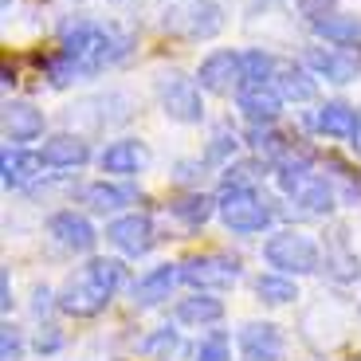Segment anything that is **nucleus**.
Wrapping results in <instances>:
<instances>
[{"label":"nucleus","mask_w":361,"mask_h":361,"mask_svg":"<svg viewBox=\"0 0 361 361\" xmlns=\"http://www.w3.org/2000/svg\"><path fill=\"white\" fill-rule=\"evenodd\" d=\"M59 39H63V55L67 59H75L79 63L82 75H94L102 71V67H114L122 63L130 55V47H134V39L126 36V32H118L114 24H94V20H63L59 24Z\"/></svg>","instance_id":"f257e3e1"},{"label":"nucleus","mask_w":361,"mask_h":361,"mask_svg":"<svg viewBox=\"0 0 361 361\" xmlns=\"http://www.w3.org/2000/svg\"><path fill=\"white\" fill-rule=\"evenodd\" d=\"M122 283H126V267L118 259H90L87 267H79V275L67 279V287L55 295V302L71 318H94L110 307V298L118 295Z\"/></svg>","instance_id":"f03ea898"},{"label":"nucleus","mask_w":361,"mask_h":361,"mask_svg":"<svg viewBox=\"0 0 361 361\" xmlns=\"http://www.w3.org/2000/svg\"><path fill=\"white\" fill-rule=\"evenodd\" d=\"M263 259L275 271H283V275H314V271L322 267L318 244L307 232H295V228L271 235L267 244H263Z\"/></svg>","instance_id":"7ed1b4c3"},{"label":"nucleus","mask_w":361,"mask_h":361,"mask_svg":"<svg viewBox=\"0 0 361 361\" xmlns=\"http://www.w3.org/2000/svg\"><path fill=\"white\" fill-rule=\"evenodd\" d=\"M216 216L224 220L228 232L235 235H255L271 224V204L259 197V189H224L216 200Z\"/></svg>","instance_id":"20e7f679"},{"label":"nucleus","mask_w":361,"mask_h":361,"mask_svg":"<svg viewBox=\"0 0 361 361\" xmlns=\"http://www.w3.org/2000/svg\"><path fill=\"white\" fill-rule=\"evenodd\" d=\"M157 99H161V110L180 122V126H197L204 122V102H200V87L180 71H165L157 79Z\"/></svg>","instance_id":"39448f33"},{"label":"nucleus","mask_w":361,"mask_h":361,"mask_svg":"<svg viewBox=\"0 0 361 361\" xmlns=\"http://www.w3.org/2000/svg\"><path fill=\"white\" fill-rule=\"evenodd\" d=\"M240 279V263L228 259V255H192V259L180 263V283H189L192 290H228Z\"/></svg>","instance_id":"423d86ee"},{"label":"nucleus","mask_w":361,"mask_h":361,"mask_svg":"<svg viewBox=\"0 0 361 361\" xmlns=\"http://www.w3.org/2000/svg\"><path fill=\"white\" fill-rule=\"evenodd\" d=\"M235 345L244 361H287V342L275 322H244Z\"/></svg>","instance_id":"0eeeda50"},{"label":"nucleus","mask_w":361,"mask_h":361,"mask_svg":"<svg viewBox=\"0 0 361 361\" xmlns=\"http://www.w3.org/2000/svg\"><path fill=\"white\" fill-rule=\"evenodd\" d=\"M106 240L122 255H134L137 259V255H145L157 244V232H154V220L145 216V212H126V216H118L106 224Z\"/></svg>","instance_id":"6e6552de"},{"label":"nucleus","mask_w":361,"mask_h":361,"mask_svg":"<svg viewBox=\"0 0 361 361\" xmlns=\"http://www.w3.org/2000/svg\"><path fill=\"white\" fill-rule=\"evenodd\" d=\"M197 79L208 94H232L244 87V71H240V51H212L200 59Z\"/></svg>","instance_id":"1a4fd4ad"},{"label":"nucleus","mask_w":361,"mask_h":361,"mask_svg":"<svg viewBox=\"0 0 361 361\" xmlns=\"http://www.w3.org/2000/svg\"><path fill=\"white\" fill-rule=\"evenodd\" d=\"M47 235H51L59 247H67V252H94V244H99V232H94V224H90L87 216H79V212H71V208H63V212H55V216H47Z\"/></svg>","instance_id":"9d476101"},{"label":"nucleus","mask_w":361,"mask_h":361,"mask_svg":"<svg viewBox=\"0 0 361 361\" xmlns=\"http://www.w3.org/2000/svg\"><path fill=\"white\" fill-rule=\"evenodd\" d=\"M145 165H149V149L137 137H118V142H110L99 154V169L106 177H134Z\"/></svg>","instance_id":"9b49d317"},{"label":"nucleus","mask_w":361,"mask_h":361,"mask_svg":"<svg viewBox=\"0 0 361 361\" xmlns=\"http://www.w3.org/2000/svg\"><path fill=\"white\" fill-rule=\"evenodd\" d=\"M235 106L252 126H275V118L283 114V94L275 90V82L267 87H240L235 90Z\"/></svg>","instance_id":"f8f14e48"},{"label":"nucleus","mask_w":361,"mask_h":361,"mask_svg":"<svg viewBox=\"0 0 361 361\" xmlns=\"http://www.w3.org/2000/svg\"><path fill=\"white\" fill-rule=\"evenodd\" d=\"M44 154H36V149H24V145H16V149H4L0 154V180H4V189H27L32 180L44 177Z\"/></svg>","instance_id":"ddd939ff"},{"label":"nucleus","mask_w":361,"mask_h":361,"mask_svg":"<svg viewBox=\"0 0 361 361\" xmlns=\"http://www.w3.org/2000/svg\"><path fill=\"white\" fill-rule=\"evenodd\" d=\"M307 67L326 82H353L361 75V59L350 51H342V47H310Z\"/></svg>","instance_id":"4468645a"},{"label":"nucleus","mask_w":361,"mask_h":361,"mask_svg":"<svg viewBox=\"0 0 361 361\" xmlns=\"http://www.w3.org/2000/svg\"><path fill=\"white\" fill-rule=\"evenodd\" d=\"M177 283H180V263H161V267L145 271L134 283V302L137 307H157V302H165L173 295Z\"/></svg>","instance_id":"2eb2a0df"},{"label":"nucleus","mask_w":361,"mask_h":361,"mask_svg":"<svg viewBox=\"0 0 361 361\" xmlns=\"http://www.w3.org/2000/svg\"><path fill=\"white\" fill-rule=\"evenodd\" d=\"M39 154H44V161L51 169H82L90 161V145L79 134H51Z\"/></svg>","instance_id":"dca6fc26"},{"label":"nucleus","mask_w":361,"mask_h":361,"mask_svg":"<svg viewBox=\"0 0 361 361\" xmlns=\"http://www.w3.org/2000/svg\"><path fill=\"white\" fill-rule=\"evenodd\" d=\"M361 118L357 110L350 106V102H322L314 114V130L326 137H338V142H353V134H357Z\"/></svg>","instance_id":"f3484780"},{"label":"nucleus","mask_w":361,"mask_h":361,"mask_svg":"<svg viewBox=\"0 0 361 361\" xmlns=\"http://www.w3.org/2000/svg\"><path fill=\"white\" fill-rule=\"evenodd\" d=\"M44 134V114L32 102H4V137L8 142H36Z\"/></svg>","instance_id":"a211bd4d"},{"label":"nucleus","mask_w":361,"mask_h":361,"mask_svg":"<svg viewBox=\"0 0 361 361\" xmlns=\"http://www.w3.org/2000/svg\"><path fill=\"white\" fill-rule=\"evenodd\" d=\"M137 200V189L134 185H118V180H94L82 189V204L90 212H118V208H126Z\"/></svg>","instance_id":"6ab92c4d"},{"label":"nucleus","mask_w":361,"mask_h":361,"mask_svg":"<svg viewBox=\"0 0 361 361\" xmlns=\"http://www.w3.org/2000/svg\"><path fill=\"white\" fill-rule=\"evenodd\" d=\"M275 90L283 94V102H310V99H318L314 75H310L307 67H298V63H279Z\"/></svg>","instance_id":"aec40b11"},{"label":"nucleus","mask_w":361,"mask_h":361,"mask_svg":"<svg viewBox=\"0 0 361 361\" xmlns=\"http://www.w3.org/2000/svg\"><path fill=\"white\" fill-rule=\"evenodd\" d=\"M173 314H177L180 326H212V322L224 318V302L212 298V295H204V290H197L192 298H180Z\"/></svg>","instance_id":"412c9836"},{"label":"nucleus","mask_w":361,"mask_h":361,"mask_svg":"<svg viewBox=\"0 0 361 361\" xmlns=\"http://www.w3.org/2000/svg\"><path fill=\"white\" fill-rule=\"evenodd\" d=\"M220 27H224V8L216 0H197L185 12V32L192 39H212V36H220Z\"/></svg>","instance_id":"4be33fe9"},{"label":"nucleus","mask_w":361,"mask_h":361,"mask_svg":"<svg viewBox=\"0 0 361 361\" xmlns=\"http://www.w3.org/2000/svg\"><path fill=\"white\" fill-rule=\"evenodd\" d=\"M290 197H295L298 212H307V216H326V212L334 208V189H330L322 177H307Z\"/></svg>","instance_id":"5701e85b"},{"label":"nucleus","mask_w":361,"mask_h":361,"mask_svg":"<svg viewBox=\"0 0 361 361\" xmlns=\"http://www.w3.org/2000/svg\"><path fill=\"white\" fill-rule=\"evenodd\" d=\"M240 71H244V87H267L279 75V59L263 47H252V51H240Z\"/></svg>","instance_id":"b1692460"},{"label":"nucleus","mask_w":361,"mask_h":361,"mask_svg":"<svg viewBox=\"0 0 361 361\" xmlns=\"http://www.w3.org/2000/svg\"><path fill=\"white\" fill-rule=\"evenodd\" d=\"M169 208H173V216H177L180 224L200 228V224H208V216H212V212H216V200L204 197V192H180Z\"/></svg>","instance_id":"393cba45"},{"label":"nucleus","mask_w":361,"mask_h":361,"mask_svg":"<svg viewBox=\"0 0 361 361\" xmlns=\"http://www.w3.org/2000/svg\"><path fill=\"white\" fill-rule=\"evenodd\" d=\"M255 295H259L267 307H287V302L298 298V287H295L290 275H283V271H267V275L255 279Z\"/></svg>","instance_id":"a878e982"},{"label":"nucleus","mask_w":361,"mask_h":361,"mask_svg":"<svg viewBox=\"0 0 361 361\" xmlns=\"http://www.w3.org/2000/svg\"><path fill=\"white\" fill-rule=\"evenodd\" d=\"M314 32L322 39H330V44H338V47H353V44H361V20L357 16H326V20H318L314 24Z\"/></svg>","instance_id":"bb28decb"},{"label":"nucleus","mask_w":361,"mask_h":361,"mask_svg":"<svg viewBox=\"0 0 361 361\" xmlns=\"http://www.w3.org/2000/svg\"><path fill=\"white\" fill-rule=\"evenodd\" d=\"M247 142H252L255 157H263V161H275V165H279L283 157L290 154V142H287V137H283L275 126H255L252 134H247Z\"/></svg>","instance_id":"cd10ccee"},{"label":"nucleus","mask_w":361,"mask_h":361,"mask_svg":"<svg viewBox=\"0 0 361 361\" xmlns=\"http://www.w3.org/2000/svg\"><path fill=\"white\" fill-rule=\"evenodd\" d=\"M326 267L338 283L357 279V255H350V247H345V232L334 235V247H326Z\"/></svg>","instance_id":"c85d7f7f"},{"label":"nucleus","mask_w":361,"mask_h":361,"mask_svg":"<svg viewBox=\"0 0 361 361\" xmlns=\"http://www.w3.org/2000/svg\"><path fill=\"white\" fill-rule=\"evenodd\" d=\"M149 357H157V361H169V357H177V350H180V338H177V330H157V334H149L145 338V345H142Z\"/></svg>","instance_id":"c756f323"},{"label":"nucleus","mask_w":361,"mask_h":361,"mask_svg":"<svg viewBox=\"0 0 361 361\" xmlns=\"http://www.w3.org/2000/svg\"><path fill=\"white\" fill-rule=\"evenodd\" d=\"M197 361H232V345H228V334H208V338H200V345H197V353H192Z\"/></svg>","instance_id":"7c9ffc66"},{"label":"nucleus","mask_w":361,"mask_h":361,"mask_svg":"<svg viewBox=\"0 0 361 361\" xmlns=\"http://www.w3.org/2000/svg\"><path fill=\"white\" fill-rule=\"evenodd\" d=\"M235 134L228 126H216L212 130V142H208V149H204V161H228V157L235 154Z\"/></svg>","instance_id":"2f4dec72"},{"label":"nucleus","mask_w":361,"mask_h":361,"mask_svg":"<svg viewBox=\"0 0 361 361\" xmlns=\"http://www.w3.org/2000/svg\"><path fill=\"white\" fill-rule=\"evenodd\" d=\"M47 75H51V87H67V82H75V75H82V71H79L75 59H67V55L59 51L55 59H47Z\"/></svg>","instance_id":"473e14b6"},{"label":"nucleus","mask_w":361,"mask_h":361,"mask_svg":"<svg viewBox=\"0 0 361 361\" xmlns=\"http://www.w3.org/2000/svg\"><path fill=\"white\" fill-rule=\"evenodd\" d=\"M334 4H338V0H298V12H302L310 24H318V20L334 16Z\"/></svg>","instance_id":"72a5a7b5"},{"label":"nucleus","mask_w":361,"mask_h":361,"mask_svg":"<svg viewBox=\"0 0 361 361\" xmlns=\"http://www.w3.org/2000/svg\"><path fill=\"white\" fill-rule=\"evenodd\" d=\"M36 350H39V353H55V350H63V334H59V326H39V334H36Z\"/></svg>","instance_id":"f704fd0d"},{"label":"nucleus","mask_w":361,"mask_h":361,"mask_svg":"<svg viewBox=\"0 0 361 361\" xmlns=\"http://www.w3.org/2000/svg\"><path fill=\"white\" fill-rule=\"evenodd\" d=\"M20 350H24L20 334L12 330V326H4V330H0V357H4V361H20Z\"/></svg>","instance_id":"c9c22d12"},{"label":"nucleus","mask_w":361,"mask_h":361,"mask_svg":"<svg viewBox=\"0 0 361 361\" xmlns=\"http://www.w3.org/2000/svg\"><path fill=\"white\" fill-rule=\"evenodd\" d=\"M0 307H4V314L12 310V287H8V271H0Z\"/></svg>","instance_id":"e433bc0d"},{"label":"nucleus","mask_w":361,"mask_h":361,"mask_svg":"<svg viewBox=\"0 0 361 361\" xmlns=\"http://www.w3.org/2000/svg\"><path fill=\"white\" fill-rule=\"evenodd\" d=\"M353 149L361 154V126H357V134H353Z\"/></svg>","instance_id":"4c0bfd02"},{"label":"nucleus","mask_w":361,"mask_h":361,"mask_svg":"<svg viewBox=\"0 0 361 361\" xmlns=\"http://www.w3.org/2000/svg\"><path fill=\"white\" fill-rule=\"evenodd\" d=\"M4 4H8V0H4Z\"/></svg>","instance_id":"58836bf2"}]
</instances>
